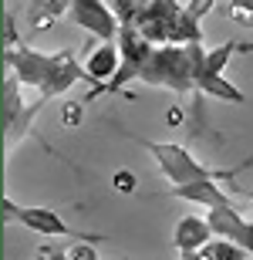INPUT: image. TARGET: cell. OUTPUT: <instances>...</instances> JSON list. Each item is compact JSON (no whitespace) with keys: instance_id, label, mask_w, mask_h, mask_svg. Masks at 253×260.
Instances as JSON below:
<instances>
[{"instance_id":"obj_1","label":"cell","mask_w":253,"mask_h":260,"mask_svg":"<svg viewBox=\"0 0 253 260\" xmlns=\"http://www.w3.org/2000/svg\"><path fill=\"white\" fill-rule=\"evenodd\" d=\"M4 64L10 75L20 78L24 88H38V98L51 102V98L64 95L75 81H88L85 61H78V51H58V54H41V51L20 44L14 17H4Z\"/></svg>"},{"instance_id":"obj_2","label":"cell","mask_w":253,"mask_h":260,"mask_svg":"<svg viewBox=\"0 0 253 260\" xmlns=\"http://www.w3.org/2000/svg\"><path fill=\"white\" fill-rule=\"evenodd\" d=\"M203 58H206L203 44H156L146 68L138 71V81L156 85V88H172L179 95L196 91Z\"/></svg>"},{"instance_id":"obj_3","label":"cell","mask_w":253,"mask_h":260,"mask_svg":"<svg viewBox=\"0 0 253 260\" xmlns=\"http://www.w3.org/2000/svg\"><path fill=\"white\" fill-rule=\"evenodd\" d=\"M135 27L152 44H203V27L179 0H149Z\"/></svg>"},{"instance_id":"obj_4","label":"cell","mask_w":253,"mask_h":260,"mask_svg":"<svg viewBox=\"0 0 253 260\" xmlns=\"http://www.w3.org/2000/svg\"><path fill=\"white\" fill-rule=\"evenodd\" d=\"M149 149V155L156 159L159 173L166 176L172 186H189V183H203V179H220V183L233 186V179L240 173H243L246 166H253V159H246V162L233 166V169H206V166H199L193 159V152L189 149H183V145L175 142H142Z\"/></svg>"},{"instance_id":"obj_5","label":"cell","mask_w":253,"mask_h":260,"mask_svg":"<svg viewBox=\"0 0 253 260\" xmlns=\"http://www.w3.org/2000/svg\"><path fill=\"white\" fill-rule=\"evenodd\" d=\"M118 48H122V68H118V75L112 78V81H105V85H98L95 91L85 98V105H88V102H91L95 95H115V91H122L128 81H135L138 71L146 68L149 54L156 51V44H152L149 38H142V30H138L135 24H122V34H118Z\"/></svg>"},{"instance_id":"obj_6","label":"cell","mask_w":253,"mask_h":260,"mask_svg":"<svg viewBox=\"0 0 253 260\" xmlns=\"http://www.w3.org/2000/svg\"><path fill=\"white\" fill-rule=\"evenodd\" d=\"M4 223H20V226H27V230L41 233V237H71V240H91V243L105 240L101 233H81L75 226H68L48 206H17L10 196H4Z\"/></svg>"},{"instance_id":"obj_7","label":"cell","mask_w":253,"mask_h":260,"mask_svg":"<svg viewBox=\"0 0 253 260\" xmlns=\"http://www.w3.org/2000/svg\"><path fill=\"white\" fill-rule=\"evenodd\" d=\"M68 17L95 41H118V34H122V20L105 0H71Z\"/></svg>"},{"instance_id":"obj_8","label":"cell","mask_w":253,"mask_h":260,"mask_svg":"<svg viewBox=\"0 0 253 260\" xmlns=\"http://www.w3.org/2000/svg\"><path fill=\"white\" fill-rule=\"evenodd\" d=\"M20 78L10 75L7 81H4V132H7V142H14V139H20V135L30 128V122H34V115L41 112V105H48L44 98H38L34 105L30 102H24L20 98Z\"/></svg>"},{"instance_id":"obj_9","label":"cell","mask_w":253,"mask_h":260,"mask_svg":"<svg viewBox=\"0 0 253 260\" xmlns=\"http://www.w3.org/2000/svg\"><path fill=\"white\" fill-rule=\"evenodd\" d=\"M206 220H209L216 237H226V240L240 243L253 257V220H243L236 213V206H213V210L206 213Z\"/></svg>"},{"instance_id":"obj_10","label":"cell","mask_w":253,"mask_h":260,"mask_svg":"<svg viewBox=\"0 0 253 260\" xmlns=\"http://www.w3.org/2000/svg\"><path fill=\"white\" fill-rule=\"evenodd\" d=\"M118 68H122V48H118V41H101L95 51H88V58H85V75L95 88L112 81L118 75Z\"/></svg>"},{"instance_id":"obj_11","label":"cell","mask_w":253,"mask_h":260,"mask_svg":"<svg viewBox=\"0 0 253 260\" xmlns=\"http://www.w3.org/2000/svg\"><path fill=\"white\" fill-rule=\"evenodd\" d=\"M213 237H216L213 226H209V220H203V216H183V220L175 223V230H172V243L179 247V253L203 250Z\"/></svg>"},{"instance_id":"obj_12","label":"cell","mask_w":253,"mask_h":260,"mask_svg":"<svg viewBox=\"0 0 253 260\" xmlns=\"http://www.w3.org/2000/svg\"><path fill=\"white\" fill-rule=\"evenodd\" d=\"M169 196L199 203V206H206V210H213V206H233V200L226 196V189L220 186V179H203V183H189V186H172Z\"/></svg>"},{"instance_id":"obj_13","label":"cell","mask_w":253,"mask_h":260,"mask_svg":"<svg viewBox=\"0 0 253 260\" xmlns=\"http://www.w3.org/2000/svg\"><path fill=\"white\" fill-rule=\"evenodd\" d=\"M233 51H243V44H236V41H226V44H220V48L206 51V58H203V71H199V85H196V91H199V88H203L206 81H213V78H223V68L230 64Z\"/></svg>"},{"instance_id":"obj_14","label":"cell","mask_w":253,"mask_h":260,"mask_svg":"<svg viewBox=\"0 0 253 260\" xmlns=\"http://www.w3.org/2000/svg\"><path fill=\"white\" fill-rule=\"evenodd\" d=\"M71 10V0H30L27 4V20L34 30H48L61 14Z\"/></svg>"},{"instance_id":"obj_15","label":"cell","mask_w":253,"mask_h":260,"mask_svg":"<svg viewBox=\"0 0 253 260\" xmlns=\"http://www.w3.org/2000/svg\"><path fill=\"white\" fill-rule=\"evenodd\" d=\"M203 250L209 253V257H213V260H246V257H250V253H246L243 247H240V243L226 240V237H220V240H216V237H213V240L206 243Z\"/></svg>"},{"instance_id":"obj_16","label":"cell","mask_w":253,"mask_h":260,"mask_svg":"<svg viewBox=\"0 0 253 260\" xmlns=\"http://www.w3.org/2000/svg\"><path fill=\"white\" fill-rule=\"evenodd\" d=\"M226 14H230V20H233V24L253 27V0H230Z\"/></svg>"},{"instance_id":"obj_17","label":"cell","mask_w":253,"mask_h":260,"mask_svg":"<svg viewBox=\"0 0 253 260\" xmlns=\"http://www.w3.org/2000/svg\"><path fill=\"white\" fill-rule=\"evenodd\" d=\"M81 118H85V102H64L61 105V122L68 128H78Z\"/></svg>"},{"instance_id":"obj_18","label":"cell","mask_w":253,"mask_h":260,"mask_svg":"<svg viewBox=\"0 0 253 260\" xmlns=\"http://www.w3.org/2000/svg\"><path fill=\"white\" fill-rule=\"evenodd\" d=\"M112 186H115L118 193L132 196V193H135V186H138V179H135V173H128V169H118V173L112 176Z\"/></svg>"},{"instance_id":"obj_19","label":"cell","mask_w":253,"mask_h":260,"mask_svg":"<svg viewBox=\"0 0 253 260\" xmlns=\"http://www.w3.org/2000/svg\"><path fill=\"white\" fill-rule=\"evenodd\" d=\"M68 257L71 260H98V247L91 240H78L68 247Z\"/></svg>"},{"instance_id":"obj_20","label":"cell","mask_w":253,"mask_h":260,"mask_svg":"<svg viewBox=\"0 0 253 260\" xmlns=\"http://www.w3.org/2000/svg\"><path fill=\"white\" fill-rule=\"evenodd\" d=\"M34 260H71V257H68L64 247H58V243H41L38 250H34Z\"/></svg>"},{"instance_id":"obj_21","label":"cell","mask_w":253,"mask_h":260,"mask_svg":"<svg viewBox=\"0 0 253 260\" xmlns=\"http://www.w3.org/2000/svg\"><path fill=\"white\" fill-rule=\"evenodd\" d=\"M213 7H216V0H189V4H186V10H189L196 20H203Z\"/></svg>"},{"instance_id":"obj_22","label":"cell","mask_w":253,"mask_h":260,"mask_svg":"<svg viewBox=\"0 0 253 260\" xmlns=\"http://www.w3.org/2000/svg\"><path fill=\"white\" fill-rule=\"evenodd\" d=\"M166 122H169V125H183V108L172 105V108H169V115H166Z\"/></svg>"},{"instance_id":"obj_23","label":"cell","mask_w":253,"mask_h":260,"mask_svg":"<svg viewBox=\"0 0 253 260\" xmlns=\"http://www.w3.org/2000/svg\"><path fill=\"white\" fill-rule=\"evenodd\" d=\"M250 213H253V196H250Z\"/></svg>"},{"instance_id":"obj_24","label":"cell","mask_w":253,"mask_h":260,"mask_svg":"<svg viewBox=\"0 0 253 260\" xmlns=\"http://www.w3.org/2000/svg\"><path fill=\"white\" fill-rule=\"evenodd\" d=\"M179 260H186V257H179Z\"/></svg>"}]
</instances>
